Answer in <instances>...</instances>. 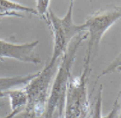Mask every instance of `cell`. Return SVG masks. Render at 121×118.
Segmentation results:
<instances>
[{
	"label": "cell",
	"instance_id": "9c48e42d",
	"mask_svg": "<svg viewBox=\"0 0 121 118\" xmlns=\"http://www.w3.org/2000/svg\"><path fill=\"white\" fill-rule=\"evenodd\" d=\"M39 71L26 76H16L13 78H0V99L6 97V93L10 91L12 88L27 85L33 78L36 77Z\"/></svg>",
	"mask_w": 121,
	"mask_h": 118
},
{
	"label": "cell",
	"instance_id": "8992f818",
	"mask_svg": "<svg viewBox=\"0 0 121 118\" xmlns=\"http://www.w3.org/2000/svg\"><path fill=\"white\" fill-rule=\"evenodd\" d=\"M38 44L39 41L17 44L0 39V61L4 62V58H11L23 63L40 64L41 57L35 52Z\"/></svg>",
	"mask_w": 121,
	"mask_h": 118
},
{
	"label": "cell",
	"instance_id": "7c38bea8",
	"mask_svg": "<svg viewBox=\"0 0 121 118\" xmlns=\"http://www.w3.org/2000/svg\"><path fill=\"white\" fill-rule=\"evenodd\" d=\"M119 68H121V54L118 55V57L116 58V59H115V60L108 66V67H106L105 69H104V71H103V72L100 74V76L98 77L97 79H99L101 77H103V76H104V75L110 74V73L113 72L114 71L118 70V69H119Z\"/></svg>",
	"mask_w": 121,
	"mask_h": 118
},
{
	"label": "cell",
	"instance_id": "30bf717a",
	"mask_svg": "<svg viewBox=\"0 0 121 118\" xmlns=\"http://www.w3.org/2000/svg\"><path fill=\"white\" fill-rule=\"evenodd\" d=\"M6 97L10 99L11 111H24L25 107L27 106V97L23 88L8 91Z\"/></svg>",
	"mask_w": 121,
	"mask_h": 118
},
{
	"label": "cell",
	"instance_id": "9a60e30c",
	"mask_svg": "<svg viewBox=\"0 0 121 118\" xmlns=\"http://www.w3.org/2000/svg\"><path fill=\"white\" fill-rule=\"evenodd\" d=\"M4 17H5V16H4V15H2V14H0V20H1V19Z\"/></svg>",
	"mask_w": 121,
	"mask_h": 118
},
{
	"label": "cell",
	"instance_id": "52a82bcc",
	"mask_svg": "<svg viewBox=\"0 0 121 118\" xmlns=\"http://www.w3.org/2000/svg\"><path fill=\"white\" fill-rule=\"evenodd\" d=\"M21 12H28L38 16L35 9L31 7L26 6L19 3L9 1V0H0V14L5 17H18L25 18V15L21 14Z\"/></svg>",
	"mask_w": 121,
	"mask_h": 118
},
{
	"label": "cell",
	"instance_id": "277c9868",
	"mask_svg": "<svg viewBox=\"0 0 121 118\" xmlns=\"http://www.w3.org/2000/svg\"><path fill=\"white\" fill-rule=\"evenodd\" d=\"M121 20V6H113L95 12L87 18L84 23L87 34V48L84 64L90 66L91 61L97 57L99 46L104 34Z\"/></svg>",
	"mask_w": 121,
	"mask_h": 118
},
{
	"label": "cell",
	"instance_id": "3957f363",
	"mask_svg": "<svg viewBox=\"0 0 121 118\" xmlns=\"http://www.w3.org/2000/svg\"><path fill=\"white\" fill-rule=\"evenodd\" d=\"M56 67L47 64L35 78L23 87L27 97L24 109L26 118L41 117L45 115L53 83Z\"/></svg>",
	"mask_w": 121,
	"mask_h": 118
},
{
	"label": "cell",
	"instance_id": "6da1fadb",
	"mask_svg": "<svg viewBox=\"0 0 121 118\" xmlns=\"http://www.w3.org/2000/svg\"><path fill=\"white\" fill-rule=\"evenodd\" d=\"M87 39V32L78 34L72 41L66 52L61 57L60 63L53 79L51 94L47 104L45 118H53L57 114V118H64L65 107L67 96L69 81L72 78L73 66L75 62L77 52L83 41Z\"/></svg>",
	"mask_w": 121,
	"mask_h": 118
},
{
	"label": "cell",
	"instance_id": "5bb4252c",
	"mask_svg": "<svg viewBox=\"0 0 121 118\" xmlns=\"http://www.w3.org/2000/svg\"><path fill=\"white\" fill-rule=\"evenodd\" d=\"M118 118H121V104H120V108H119V111H118Z\"/></svg>",
	"mask_w": 121,
	"mask_h": 118
},
{
	"label": "cell",
	"instance_id": "ba28073f",
	"mask_svg": "<svg viewBox=\"0 0 121 118\" xmlns=\"http://www.w3.org/2000/svg\"><path fill=\"white\" fill-rule=\"evenodd\" d=\"M102 93H103V85H100L98 88V92L96 94L95 99V102L93 105V108L91 109V115L90 118H116L118 114L119 108H120V104H119V100L121 97V88L118 94V96L115 100L114 103H113V107L111 111L108 113L105 116L102 115V104H103V96H102Z\"/></svg>",
	"mask_w": 121,
	"mask_h": 118
},
{
	"label": "cell",
	"instance_id": "4fadbf2b",
	"mask_svg": "<svg viewBox=\"0 0 121 118\" xmlns=\"http://www.w3.org/2000/svg\"><path fill=\"white\" fill-rule=\"evenodd\" d=\"M20 111H11L10 114H8L6 116H4V117H0V118H13L14 116H16L18 114H20Z\"/></svg>",
	"mask_w": 121,
	"mask_h": 118
},
{
	"label": "cell",
	"instance_id": "5b68a950",
	"mask_svg": "<svg viewBox=\"0 0 121 118\" xmlns=\"http://www.w3.org/2000/svg\"><path fill=\"white\" fill-rule=\"evenodd\" d=\"M90 71V66L84 64L81 74L70 78L64 118H90V102L87 90Z\"/></svg>",
	"mask_w": 121,
	"mask_h": 118
},
{
	"label": "cell",
	"instance_id": "7a4b0ae2",
	"mask_svg": "<svg viewBox=\"0 0 121 118\" xmlns=\"http://www.w3.org/2000/svg\"><path fill=\"white\" fill-rule=\"evenodd\" d=\"M73 1H71L67 12L63 18L57 16L49 10L44 20L46 21L53 36V52L49 65L54 66L66 52L72 41L81 33L86 32L85 25H76L73 19Z\"/></svg>",
	"mask_w": 121,
	"mask_h": 118
},
{
	"label": "cell",
	"instance_id": "8fae6325",
	"mask_svg": "<svg viewBox=\"0 0 121 118\" xmlns=\"http://www.w3.org/2000/svg\"><path fill=\"white\" fill-rule=\"evenodd\" d=\"M51 1L49 0H37L36 1V12L38 17L44 20L47 12H49V6H50Z\"/></svg>",
	"mask_w": 121,
	"mask_h": 118
}]
</instances>
